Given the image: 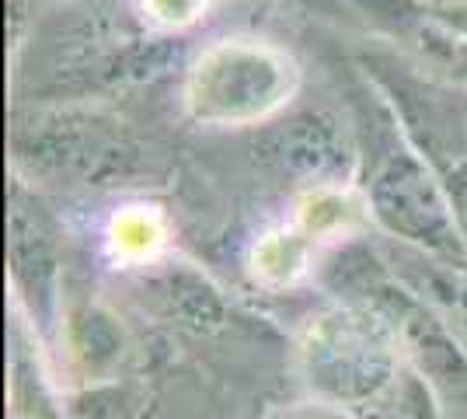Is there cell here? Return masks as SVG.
Listing matches in <instances>:
<instances>
[{"label":"cell","instance_id":"2e32d148","mask_svg":"<svg viewBox=\"0 0 467 419\" xmlns=\"http://www.w3.org/2000/svg\"><path fill=\"white\" fill-rule=\"evenodd\" d=\"M147 402L140 399L133 388L116 384V381H101L88 384L84 392L70 395L67 405L59 402V419H140Z\"/></svg>","mask_w":467,"mask_h":419},{"label":"cell","instance_id":"6da1fadb","mask_svg":"<svg viewBox=\"0 0 467 419\" xmlns=\"http://www.w3.org/2000/svg\"><path fill=\"white\" fill-rule=\"evenodd\" d=\"M352 122L363 154L359 189L370 206L373 231L436 256H467L464 235L436 168L367 78L352 105Z\"/></svg>","mask_w":467,"mask_h":419},{"label":"cell","instance_id":"7c38bea8","mask_svg":"<svg viewBox=\"0 0 467 419\" xmlns=\"http://www.w3.org/2000/svg\"><path fill=\"white\" fill-rule=\"evenodd\" d=\"M321 252L325 245L286 217L254 235L244 252V269L254 287L283 294L314 279V273L321 269Z\"/></svg>","mask_w":467,"mask_h":419},{"label":"cell","instance_id":"5bb4252c","mask_svg":"<svg viewBox=\"0 0 467 419\" xmlns=\"http://www.w3.org/2000/svg\"><path fill=\"white\" fill-rule=\"evenodd\" d=\"M57 346H63V353L78 363L80 374L91 384L116 381L112 371L122 367V357H126L122 325L101 304H80L74 311L67 308Z\"/></svg>","mask_w":467,"mask_h":419},{"label":"cell","instance_id":"9a60e30c","mask_svg":"<svg viewBox=\"0 0 467 419\" xmlns=\"http://www.w3.org/2000/svg\"><path fill=\"white\" fill-rule=\"evenodd\" d=\"M443 405L447 402L440 399L432 381L415 363H405L401 374L359 409V419H447Z\"/></svg>","mask_w":467,"mask_h":419},{"label":"cell","instance_id":"3957f363","mask_svg":"<svg viewBox=\"0 0 467 419\" xmlns=\"http://www.w3.org/2000/svg\"><path fill=\"white\" fill-rule=\"evenodd\" d=\"M42 49V84L28 101H101L112 91L150 84L178 63L171 36L150 32L137 15L119 18L116 11L98 4L70 7V18L53 25Z\"/></svg>","mask_w":467,"mask_h":419},{"label":"cell","instance_id":"d6986e66","mask_svg":"<svg viewBox=\"0 0 467 419\" xmlns=\"http://www.w3.org/2000/svg\"><path fill=\"white\" fill-rule=\"evenodd\" d=\"M140 419H178V416H171L161 402H147V405H143V413H140Z\"/></svg>","mask_w":467,"mask_h":419},{"label":"cell","instance_id":"ac0fdd59","mask_svg":"<svg viewBox=\"0 0 467 419\" xmlns=\"http://www.w3.org/2000/svg\"><path fill=\"white\" fill-rule=\"evenodd\" d=\"M265 419H359V413L349 409V405H338V402L321 399V395H311V392H307L304 399L273 405Z\"/></svg>","mask_w":467,"mask_h":419},{"label":"cell","instance_id":"8992f818","mask_svg":"<svg viewBox=\"0 0 467 419\" xmlns=\"http://www.w3.org/2000/svg\"><path fill=\"white\" fill-rule=\"evenodd\" d=\"M359 74L373 80L415 147L436 168L467 245V91L426 78L394 49L363 53Z\"/></svg>","mask_w":467,"mask_h":419},{"label":"cell","instance_id":"7a4b0ae2","mask_svg":"<svg viewBox=\"0 0 467 419\" xmlns=\"http://www.w3.org/2000/svg\"><path fill=\"white\" fill-rule=\"evenodd\" d=\"M11 172L39 189H122L154 175V154L95 99L28 101L11 116Z\"/></svg>","mask_w":467,"mask_h":419},{"label":"cell","instance_id":"e0dca14e","mask_svg":"<svg viewBox=\"0 0 467 419\" xmlns=\"http://www.w3.org/2000/svg\"><path fill=\"white\" fill-rule=\"evenodd\" d=\"M213 7L216 0H133V15L150 32L171 36V39H182L195 25H202Z\"/></svg>","mask_w":467,"mask_h":419},{"label":"cell","instance_id":"ba28073f","mask_svg":"<svg viewBox=\"0 0 467 419\" xmlns=\"http://www.w3.org/2000/svg\"><path fill=\"white\" fill-rule=\"evenodd\" d=\"M258 164L283 182L293 196L321 185L359 182V137L356 122L331 109H290L279 120L254 130Z\"/></svg>","mask_w":467,"mask_h":419},{"label":"cell","instance_id":"4fadbf2b","mask_svg":"<svg viewBox=\"0 0 467 419\" xmlns=\"http://www.w3.org/2000/svg\"><path fill=\"white\" fill-rule=\"evenodd\" d=\"M150 290H154L161 319L192 329V332H213L227 319V304L210 279L195 273L189 262H175L171 256L150 269Z\"/></svg>","mask_w":467,"mask_h":419},{"label":"cell","instance_id":"52a82bcc","mask_svg":"<svg viewBox=\"0 0 467 419\" xmlns=\"http://www.w3.org/2000/svg\"><path fill=\"white\" fill-rule=\"evenodd\" d=\"M67 235L57 210L36 182L11 172L7 182V287L11 308L36 329L46 350H57L67 315Z\"/></svg>","mask_w":467,"mask_h":419},{"label":"cell","instance_id":"277c9868","mask_svg":"<svg viewBox=\"0 0 467 419\" xmlns=\"http://www.w3.org/2000/svg\"><path fill=\"white\" fill-rule=\"evenodd\" d=\"M304 88V67L286 46L234 32L199 46L182 63L178 101L199 130H258L290 112Z\"/></svg>","mask_w":467,"mask_h":419},{"label":"cell","instance_id":"ffe728a7","mask_svg":"<svg viewBox=\"0 0 467 419\" xmlns=\"http://www.w3.org/2000/svg\"><path fill=\"white\" fill-rule=\"evenodd\" d=\"M63 7H78V4H98V0H57Z\"/></svg>","mask_w":467,"mask_h":419},{"label":"cell","instance_id":"5b68a950","mask_svg":"<svg viewBox=\"0 0 467 419\" xmlns=\"http://www.w3.org/2000/svg\"><path fill=\"white\" fill-rule=\"evenodd\" d=\"M409 363L398 325L370 298H335L304 319L296 367L311 395L349 409L373 402Z\"/></svg>","mask_w":467,"mask_h":419},{"label":"cell","instance_id":"9c48e42d","mask_svg":"<svg viewBox=\"0 0 467 419\" xmlns=\"http://www.w3.org/2000/svg\"><path fill=\"white\" fill-rule=\"evenodd\" d=\"M426 78L467 91V0H342Z\"/></svg>","mask_w":467,"mask_h":419},{"label":"cell","instance_id":"8fae6325","mask_svg":"<svg viewBox=\"0 0 467 419\" xmlns=\"http://www.w3.org/2000/svg\"><path fill=\"white\" fill-rule=\"evenodd\" d=\"M175 220L157 200L130 196L112 206L101 227V256L112 269L143 273L171 256Z\"/></svg>","mask_w":467,"mask_h":419},{"label":"cell","instance_id":"30bf717a","mask_svg":"<svg viewBox=\"0 0 467 419\" xmlns=\"http://www.w3.org/2000/svg\"><path fill=\"white\" fill-rule=\"evenodd\" d=\"M380 262L394 283H401L419 304H426L467 350V256H436L373 231Z\"/></svg>","mask_w":467,"mask_h":419}]
</instances>
